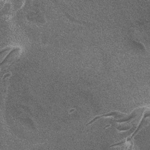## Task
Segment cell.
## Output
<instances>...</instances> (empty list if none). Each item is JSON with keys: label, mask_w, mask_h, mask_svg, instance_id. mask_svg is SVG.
Segmentation results:
<instances>
[{"label": "cell", "mask_w": 150, "mask_h": 150, "mask_svg": "<svg viewBox=\"0 0 150 150\" xmlns=\"http://www.w3.org/2000/svg\"><path fill=\"white\" fill-rule=\"evenodd\" d=\"M22 48L20 47H7L1 50V66L8 67L18 60L22 54Z\"/></svg>", "instance_id": "obj_1"}, {"label": "cell", "mask_w": 150, "mask_h": 150, "mask_svg": "<svg viewBox=\"0 0 150 150\" xmlns=\"http://www.w3.org/2000/svg\"><path fill=\"white\" fill-rule=\"evenodd\" d=\"M127 114H126V113H124V112H119V111H117L107 112V113H105V114H101V115H99L98 116L95 117L93 119H92L90 122H88L87 125H90V124H93L97 120L101 118L114 117V118H117V120H120V119H122V118L125 117L127 116Z\"/></svg>", "instance_id": "obj_2"}]
</instances>
